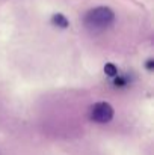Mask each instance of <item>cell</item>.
<instances>
[{
  "label": "cell",
  "instance_id": "2",
  "mask_svg": "<svg viewBox=\"0 0 154 155\" xmlns=\"http://www.w3.org/2000/svg\"><path fill=\"white\" fill-rule=\"evenodd\" d=\"M113 107L109 103H95L89 107V117L97 124H107L113 119Z\"/></svg>",
  "mask_w": 154,
  "mask_h": 155
},
{
  "label": "cell",
  "instance_id": "5",
  "mask_svg": "<svg viewBox=\"0 0 154 155\" xmlns=\"http://www.w3.org/2000/svg\"><path fill=\"white\" fill-rule=\"evenodd\" d=\"M145 68H147L148 71H153V69H154V60H153V59H148V60H147Z\"/></svg>",
  "mask_w": 154,
  "mask_h": 155
},
{
  "label": "cell",
  "instance_id": "1",
  "mask_svg": "<svg viewBox=\"0 0 154 155\" xmlns=\"http://www.w3.org/2000/svg\"><path fill=\"white\" fill-rule=\"evenodd\" d=\"M115 20V14L110 8H106V6H98V8H94L91 9L83 21H85V26L88 29H92V30H101L106 29L107 26H110Z\"/></svg>",
  "mask_w": 154,
  "mask_h": 155
},
{
  "label": "cell",
  "instance_id": "3",
  "mask_svg": "<svg viewBox=\"0 0 154 155\" xmlns=\"http://www.w3.org/2000/svg\"><path fill=\"white\" fill-rule=\"evenodd\" d=\"M51 23H53L54 26L60 27V29H67V27L70 26V23H68V20H67V17H65L63 14H54V15L51 17Z\"/></svg>",
  "mask_w": 154,
  "mask_h": 155
},
{
  "label": "cell",
  "instance_id": "4",
  "mask_svg": "<svg viewBox=\"0 0 154 155\" xmlns=\"http://www.w3.org/2000/svg\"><path fill=\"white\" fill-rule=\"evenodd\" d=\"M104 74H106L107 77L113 78V77L118 75V68H116L113 63H106V65H104Z\"/></svg>",
  "mask_w": 154,
  "mask_h": 155
}]
</instances>
